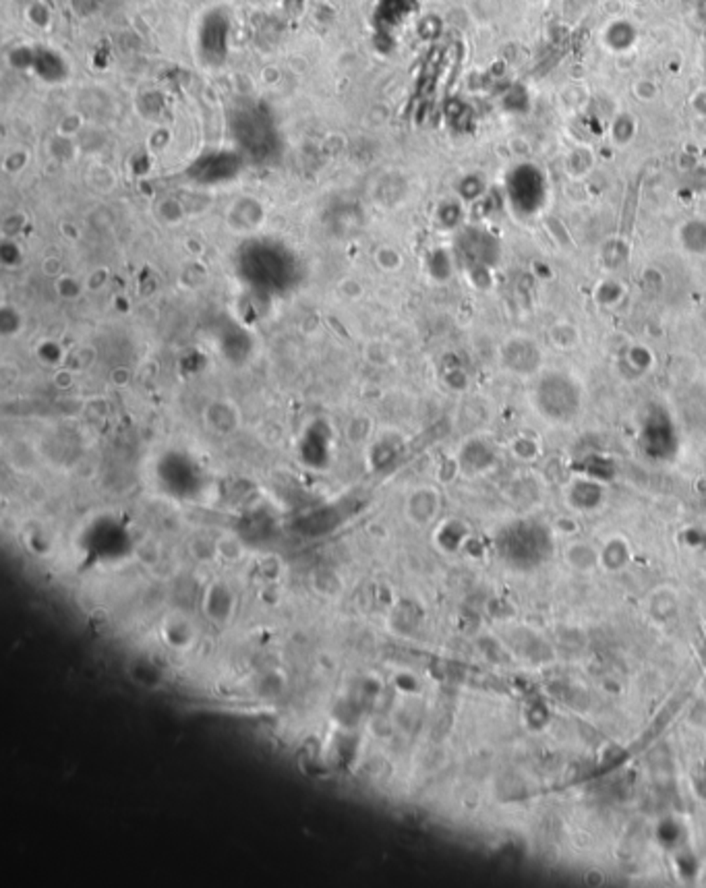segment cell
<instances>
[{
	"label": "cell",
	"mask_w": 706,
	"mask_h": 888,
	"mask_svg": "<svg viewBox=\"0 0 706 888\" xmlns=\"http://www.w3.org/2000/svg\"><path fill=\"white\" fill-rule=\"evenodd\" d=\"M160 636H162V642L170 650H175V653H186V650L193 648V644L197 640V627L193 625V622L186 615H182V613H168L162 620Z\"/></svg>",
	"instance_id": "3957f363"
},
{
	"label": "cell",
	"mask_w": 706,
	"mask_h": 888,
	"mask_svg": "<svg viewBox=\"0 0 706 888\" xmlns=\"http://www.w3.org/2000/svg\"><path fill=\"white\" fill-rule=\"evenodd\" d=\"M214 555L228 563H236L245 555V545L232 534H222L220 538L214 540Z\"/></svg>",
	"instance_id": "ba28073f"
},
{
	"label": "cell",
	"mask_w": 706,
	"mask_h": 888,
	"mask_svg": "<svg viewBox=\"0 0 706 888\" xmlns=\"http://www.w3.org/2000/svg\"><path fill=\"white\" fill-rule=\"evenodd\" d=\"M435 512V497L429 489H421L412 493L408 501V516L412 522H427L433 518Z\"/></svg>",
	"instance_id": "8992f818"
},
{
	"label": "cell",
	"mask_w": 706,
	"mask_h": 888,
	"mask_svg": "<svg viewBox=\"0 0 706 888\" xmlns=\"http://www.w3.org/2000/svg\"><path fill=\"white\" fill-rule=\"evenodd\" d=\"M681 245L690 253H706V222L690 220L681 228Z\"/></svg>",
	"instance_id": "52a82bcc"
},
{
	"label": "cell",
	"mask_w": 706,
	"mask_h": 888,
	"mask_svg": "<svg viewBox=\"0 0 706 888\" xmlns=\"http://www.w3.org/2000/svg\"><path fill=\"white\" fill-rule=\"evenodd\" d=\"M536 404L551 418H568L578 410L580 390L572 377L547 373L536 385Z\"/></svg>",
	"instance_id": "6da1fadb"
},
{
	"label": "cell",
	"mask_w": 706,
	"mask_h": 888,
	"mask_svg": "<svg viewBox=\"0 0 706 888\" xmlns=\"http://www.w3.org/2000/svg\"><path fill=\"white\" fill-rule=\"evenodd\" d=\"M236 613V594L224 582L212 584L203 594V615L216 625H226Z\"/></svg>",
	"instance_id": "7a4b0ae2"
},
{
	"label": "cell",
	"mask_w": 706,
	"mask_h": 888,
	"mask_svg": "<svg viewBox=\"0 0 706 888\" xmlns=\"http://www.w3.org/2000/svg\"><path fill=\"white\" fill-rule=\"evenodd\" d=\"M503 360L508 362L510 369L518 373H530L541 362V350L530 340L518 338V340H512L503 348Z\"/></svg>",
	"instance_id": "277c9868"
},
{
	"label": "cell",
	"mask_w": 706,
	"mask_h": 888,
	"mask_svg": "<svg viewBox=\"0 0 706 888\" xmlns=\"http://www.w3.org/2000/svg\"><path fill=\"white\" fill-rule=\"evenodd\" d=\"M131 679L133 683H137L145 690H156L164 683V673L154 661L137 659L131 663Z\"/></svg>",
	"instance_id": "5b68a950"
}]
</instances>
